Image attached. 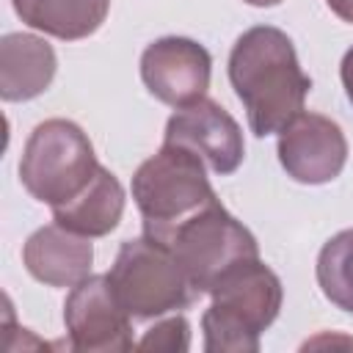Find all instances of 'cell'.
I'll use <instances>...</instances> for the list:
<instances>
[{
  "label": "cell",
  "mask_w": 353,
  "mask_h": 353,
  "mask_svg": "<svg viewBox=\"0 0 353 353\" xmlns=\"http://www.w3.org/2000/svg\"><path fill=\"white\" fill-rule=\"evenodd\" d=\"M94 245L91 237L69 232L61 223H47L36 229L22 245L25 270L47 287H74L91 276Z\"/></svg>",
  "instance_id": "cell-11"
},
{
  "label": "cell",
  "mask_w": 353,
  "mask_h": 353,
  "mask_svg": "<svg viewBox=\"0 0 353 353\" xmlns=\"http://www.w3.org/2000/svg\"><path fill=\"white\" fill-rule=\"evenodd\" d=\"M165 143H179L196 152L207 168L218 176H229L245 157V141L240 124L215 99H196L171 113L165 124Z\"/></svg>",
  "instance_id": "cell-8"
},
{
  "label": "cell",
  "mask_w": 353,
  "mask_h": 353,
  "mask_svg": "<svg viewBox=\"0 0 353 353\" xmlns=\"http://www.w3.org/2000/svg\"><path fill=\"white\" fill-rule=\"evenodd\" d=\"M99 160L80 124L47 119L33 127L19 157V182L41 204L58 207L74 199L97 174Z\"/></svg>",
  "instance_id": "cell-6"
},
{
  "label": "cell",
  "mask_w": 353,
  "mask_h": 353,
  "mask_svg": "<svg viewBox=\"0 0 353 353\" xmlns=\"http://www.w3.org/2000/svg\"><path fill=\"white\" fill-rule=\"evenodd\" d=\"M248 6H256V8H268V6H279L281 0H245Z\"/></svg>",
  "instance_id": "cell-19"
},
{
  "label": "cell",
  "mask_w": 353,
  "mask_h": 353,
  "mask_svg": "<svg viewBox=\"0 0 353 353\" xmlns=\"http://www.w3.org/2000/svg\"><path fill=\"white\" fill-rule=\"evenodd\" d=\"M124 201L127 196L119 176L110 168L99 165L94 179L74 199L52 207V221L83 237H105L119 226Z\"/></svg>",
  "instance_id": "cell-13"
},
{
  "label": "cell",
  "mask_w": 353,
  "mask_h": 353,
  "mask_svg": "<svg viewBox=\"0 0 353 353\" xmlns=\"http://www.w3.org/2000/svg\"><path fill=\"white\" fill-rule=\"evenodd\" d=\"M132 199L143 218V234L160 237L218 196L207 176V163L179 146L165 143L132 174Z\"/></svg>",
  "instance_id": "cell-3"
},
{
  "label": "cell",
  "mask_w": 353,
  "mask_h": 353,
  "mask_svg": "<svg viewBox=\"0 0 353 353\" xmlns=\"http://www.w3.org/2000/svg\"><path fill=\"white\" fill-rule=\"evenodd\" d=\"M229 83L256 138L281 132L303 110L312 88L292 39L273 25H254L237 36L229 52Z\"/></svg>",
  "instance_id": "cell-1"
},
{
  "label": "cell",
  "mask_w": 353,
  "mask_h": 353,
  "mask_svg": "<svg viewBox=\"0 0 353 353\" xmlns=\"http://www.w3.org/2000/svg\"><path fill=\"white\" fill-rule=\"evenodd\" d=\"M210 295L201 314L207 353H256L262 331L279 317L284 301L281 279L259 256L234 265Z\"/></svg>",
  "instance_id": "cell-2"
},
{
  "label": "cell",
  "mask_w": 353,
  "mask_h": 353,
  "mask_svg": "<svg viewBox=\"0 0 353 353\" xmlns=\"http://www.w3.org/2000/svg\"><path fill=\"white\" fill-rule=\"evenodd\" d=\"M212 58L204 44L185 36H163L141 55V80L163 105L182 108L207 97Z\"/></svg>",
  "instance_id": "cell-9"
},
{
  "label": "cell",
  "mask_w": 353,
  "mask_h": 353,
  "mask_svg": "<svg viewBox=\"0 0 353 353\" xmlns=\"http://www.w3.org/2000/svg\"><path fill=\"white\" fill-rule=\"evenodd\" d=\"M152 240L174 254L199 295L212 292L234 265L259 256L256 237L218 199Z\"/></svg>",
  "instance_id": "cell-4"
},
{
  "label": "cell",
  "mask_w": 353,
  "mask_h": 353,
  "mask_svg": "<svg viewBox=\"0 0 353 353\" xmlns=\"http://www.w3.org/2000/svg\"><path fill=\"white\" fill-rule=\"evenodd\" d=\"M328 8L342 19V22H350L353 25V0H325Z\"/></svg>",
  "instance_id": "cell-18"
},
{
  "label": "cell",
  "mask_w": 353,
  "mask_h": 353,
  "mask_svg": "<svg viewBox=\"0 0 353 353\" xmlns=\"http://www.w3.org/2000/svg\"><path fill=\"white\" fill-rule=\"evenodd\" d=\"M339 77H342V88L347 94V102L353 105V47L342 55V63H339Z\"/></svg>",
  "instance_id": "cell-17"
},
{
  "label": "cell",
  "mask_w": 353,
  "mask_h": 353,
  "mask_svg": "<svg viewBox=\"0 0 353 353\" xmlns=\"http://www.w3.org/2000/svg\"><path fill=\"white\" fill-rule=\"evenodd\" d=\"M279 163L301 185H325L347 163V138L342 127L323 113H298L279 132Z\"/></svg>",
  "instance_id": "cell-10"
},
{
  "label": "cell",
  "mask_w": 353,
  "mask_h": 353,
  "mask_svg": "<svg viewBox=\"0 0 353 353\" xmlns=\"http://www.w3.org/2000/svg\"><path fill=\"white\" fill-rule=\"evenodd\" d=\"M314 273L325 301L353 314V229H342L323 243Z\"/></svg>",
  "instance_id": "cell-15"
},
{
  "label": "cell",
  "mask_w": 353,
  "mask_h": 353,
  "mask_svg": "<svg viewBox=\"0 0 353 353\" xmlns=\"http://www.w3.org/2000/svg\"><path fill=\"white\" fill-rule=\"evenodd\" d=\"M55 50L33 33H6L0 41V97L28 102L44 94L55 77Z\"/></svg>",
  "instance_id": "cell-12"
},
{
  "label": "cell",
  "mask_w": 353,
  "mask_h": 353,
  "mask_svg": "<svg viewBox=\"0 0 353 353\" xmlns=\"http://www.w3.org/2000/svg\"><path fill=\"white\" fill-rule=\"evenodd\" d=\"M132 317L116 301L108 276H85L63 301V325L69 347L85 353H121L132 350Z\"/></svg>",
  "instance_id": "cell-7"
},
{
  "label": "cell",
  "mask_w": 353,
  "mask_h": 353,
  "mask_svg": "<svg viewBox=\"0 0 353 353\" xmlns=\"http://www.w3.org/2000/svg\"><path fill=\"white\" fill-rule=\"evenodd\" d=\"M138 350H168V353H182L190 347V325L182 314H171L157 320L152 328H146V334L141 336V342H135Z\"/></svg>",
  "instance_id": "cell-16"
},
{
  "label": "cell",
  "mask_w": 353,
  "mask_h": 353,
  "mask_svg": "<svg viewBox=\"0 0 353 353\" xmlns=\"http://www.w3.org/2000/svg\"><path fill=\"white\" fill-rule=\"evenodd\" d=\"M105 276L132 320L165 317L188 309L199 295L174 254L146 234L124 240Z\"/></svg>",
  "instance_id": "cell-5"
},
{
  "label": "cell",
  "mask_w": 353,
  "mask_h": 353,
  "mask_svg": "<svg viewBox=\"0 0 353 353\" xmlns=\"http://www.w3.org/2000/svg\"><path fill=\"white\" fill-rule=\"evenodd\" d=\"M11 6L28 28L63 41L97 33L110 11V0H11Z\"/></svg>",
  "instance_id": "cell-14"
}]
</instances>
